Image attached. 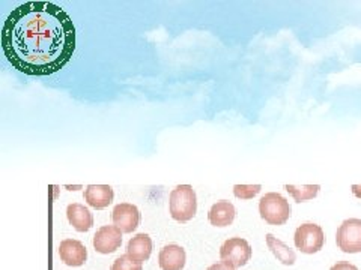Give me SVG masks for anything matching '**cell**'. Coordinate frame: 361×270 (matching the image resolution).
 Segmentation results:
<instances>
[{
	"label": "cell",
	"instance_id": "obj_10",
	"mask_svg": "<svg viewBox=\"0 0 361 270\" xmlns=\"http://www.w3.org/2000/svg\"><path fill=\"white\" fill-rule=\"evenodd\" d=\"M187 262V254L184 248L179 245H167L158 255V264L161 270H183Z\"/></svg>",
	"mask_w": 361,
	"mask_h": 270
},
{
	"label": "cell",
	"instance_id": "obj_20",
	"mask_svg": "<svg viewBox=\"0 0 361 270\" xmlns=\"http://www.w3.org/2000/svg\"><path fill=\"white\" fill-rule=\"evenodd\" d=\"M208 270H235V267H231L224 263H216L208 267Z\"/></svg>",
	"mask_w": 361,
	"mask_h": 270
},
{
	"label": "cell",
	"instance_id": "obj_18",
	"mask_svg": "<svg viewBox=\"0 0 361 270\" xmlns=\"http://www.w3.org/2000/svg\"><path fill=\"white\" fill-rule=\"evenodd\" d=\"M110 270H143V267L140 263L133 262L128 255H121L113 262Z\"/></svg>",
	"mask_w": 361,
	"mask_h": 270
},
{
	"label": "cell",
	"instance_id": "obj_19",
	"mask_svg": "<svg viewBox=\"0 0 361 270\" xmlns=\"http://www.w3.org/2000/svg\"><path fill=\"white\" fill-rule=\"evenodd\" d=\"M330 270H358L357 266H354L353 263H348V262H338L336 263Z\"/></svg>",
	"mask_w": 361,
	"mask_h": 270
},
{
	"label": "cell",
	"instance_id": "obj_14",
	"mask_svg": "<svg viewBox=\"0 0 361 270\" xmlns=\"http://www.w3.org/2000/svg\"><path fill=\"white\" fill-rule=\"evenodd\" d=\"M236 210L231 201H217L209 212H208V221L214 227H229L235 221Z\"/></svg>",
	"mask_w": 361,
	"mask_h": 270
},
{
	"label": "cell",
	"instance_id": "obj_1",
	"mask_svg": "<svg viewBox=\"0 0 361 270\" xmlns=\"http://www.w3.org/2000/svg\"><path fill=\"white\" fill-rule=\"evenodd\" d=\"M71 17L53 2H26L13 9L2 29L5 58L17 71L45 77L61 71L75 51Z\"/></svg>",
	"mask_w": 361,
	"mask_h": 270
},
{
	"label": "cell",
	"instance_id": "obj_11",
	"mask_svg": "<svg viewBox=\"0 0 361 270\" xmlns=\"http://www.w3.org/2000/svg\"><path fill=\"white\" fill-rule=\"evenodd\" d=\"M113 198H115V191L109 185H89L85 189L86 202L97 210L109 207Z\"/></svg>",
	"mask_w": 361,
	"mask_h": 270
},
{
	"label": "cell",
	"instance_id": "obj_4",
	"mask_svg": "<svg viewBox=\"0 0 361 270\" xmlns=\"http://www.w3.org/2000/svg\"><path fill=\"white\" fill-rule=\"evenodd\" d=\"M297 250L302 254H316L319 252L325 245V234L324 230L316 224H302L295 230L293 236Z\"/></svg>",
	"mask_w": 361,
	"mask_h": 270
},
{
	"label": "cell",
	"instance_id": "obj_16",
	"mask_svg": "<svg viewBox=\"0 0 361 270\" xmlns=\"http://www.w3.org/2000/svg\"><path fill=\"white\" fill-rule=\"evenodd\" d=\"M285 189L297 202H302V201H309L318 197L321 186L319 185H301V186L285 185Z\"/></svg>",
	"mask_w": 361,
	"mask_h": 270
},
{
	"label": "cell",
	"instance_id": "obj_13",
	"mask_svg": "<svg viewBox=\"0 0 361 270\" xmlns=\"http://www.w3.org/2000/svg\"><path fill=\"white\" fill-rule=\"evenodd\" d=\"M66 218L78 233H86L94 225L92 213L80 202H73L66 207Z\"/></svg>",
	"mask_w": 361,
	"mask_h": 270
},
{
	"label": "cell",
	"instance_id": "obj_21",
	"mask_svg": "<svg viewBox=\"0 0 361 270\" xmlns=\"http://www.w3.org/2000/svg\"><path fill=\"white\" fill-rule=\"evenodd\" d=\"M351 191H353V194H354L357 198L361 200V185H353V186H351Z\"/></svg>",
	"mask_w": 361,
	"mask_h": 270
},
{
	"label": "cell",
	"instance_id": "obj_9",
	"mask_svg": "<svg viewBox=\"0 0 361 270\" xmlns=\"http://www.w3.org/2000/svg\"><path fill=\"white\" fill-rule=\"evenodd\" d=\"M61 260L71 267H80L87 260L86 246L75 239H65L59 245Z\"/></svg>",
	"mask_w": 361,
	"mask_h": 270
},
{
	"label": "cell",
	"instance_id": "obj_3",
	"mask_svg": "<svg viewBox=\"0 0 361 270\" xmlns=\"http://www.w3.org/2000/svg\"><path fill=\"white\" fill-rule=\"evenodd\" d=\"M289 201L279 193H268L259 201L261 218L269 225H283L290 218Z\"/></svg>",
	"mask_w": 361,
	"mask_h": 270
},
{
	"label": "cell",
	"instance_id": "obj_2",
	"mask_svg": "<svg viewBox=\"0 0 361 270\" xmlns=\"http://www.w3.org/2000/svg\"><path fill=\"white\" fill-rule=\"evenodd\" d=\"M169 212L178 222H188L195 218L197 212V198L193 186L179 185L169 198Z\"/></svg>",
	"mask_w": 361,
	"mask_h": 270
},
{
	"label": "cell",
	"instance_id": "obj_8",
	"mask_svg": "<svg viewBox=\"0 0 361 270\" xmlns=\"http://www.w3.org/2000/svg\"><path fill=\"white\" fill-rule=\"evenodd\" d=\"M111 221L122 233H133L140 224V212L130 202H121L113 209Z\"/></svg>",
	"mask_w": 361,
	"mask_h": 270
},
{
	"label": "cell",
	"instance_id": "obj_7",
	"mask_svg": "<svg viewBox=\"0 0 361 270\" xmlns=\"http://www.w3.org/2000/svg\"><path fill=\"white\" fill-rule=\"evenodd\" d=\"M122 245V231L116 225H103L94 236V248L99 254H113Z\"/></svg>",
	"mask_w": 361,
	"mask_h": 270
},
{
	"label": "cell",
	"instance_id": "obj_15",
	"mask_svg": "<svg viewBox=\"0 0 361 270\" xmlns=\"http://www.w3.org/2000/svg\"><path fill=\"white\" fill-rule=\"evenodd\" d=\"M265 240H267V245H268V250L274 254V257L281 264H285V266L295 264L297 254L293 252L286 243H283L281 240H279L277 238H274L273 234H267Z\"/></svg>",
	"mask_w": 361,
	"mask_h": 270
},
{
	"label": "cell",
	"instance_id": "obj_12",
	"mask_svg": "<svg viewBox=\"0 0 361 270\" xmlns=\"http://www.w3.org/2000/svg\"><path fill=\"white\" fill-rule=\"evenodd\" d=\"M151 254H152V239L148 234L145 233L135 234L134 238L128 242L127 255L133 262L143 264L145 262L149 260Z\"/></svg>",
	"mask_w": 361,
	"mask_h": 270
},
{
	"label": "cell",
	"instance_id": "obj_17",
	"mask_svg": "<svg viewBox=\"0 0 361 270\" xmlns=\"http://www.w3.org/2000/svg\"><path fill=\"white\" fill-rule=\"evenodd\" d=\"M262 191L261 185H235L233 195L240 200H252Z\"/></svg>",
	"mask_w": 361,
	"mask_h": 270
},
{
	"label": "cell",
	"instance_id": "obj_6",
	"mask_svg": "<svg viewBox=\"0 0 361 270\" xmlns=\"http://www.w3.org/2000/svg\"><path fill=\"white\" fill-rule=\"evenodd\" d=\"M337 248L346 254L361 252V219H345L336 234Z\"/></svg>",
	"mask_w": 361,
	"mask_h": 270
},
{
	"label": "cell",
	"instance_id": "obj_5",
	"mask_svg": "<svg viewBox=\"0 0 361 270\" xmlns=\"http://www.w3.org/2000/svg\"><path fill=\"white\" fill-rule=\"evenodd\" d=\"M221 263L231 267H243L252 258V246L245 239L232 238L226 240L220 248Z\"/></svg>",
	"mask_w": 361,
	"mask_h": 270
}]
</instances>
